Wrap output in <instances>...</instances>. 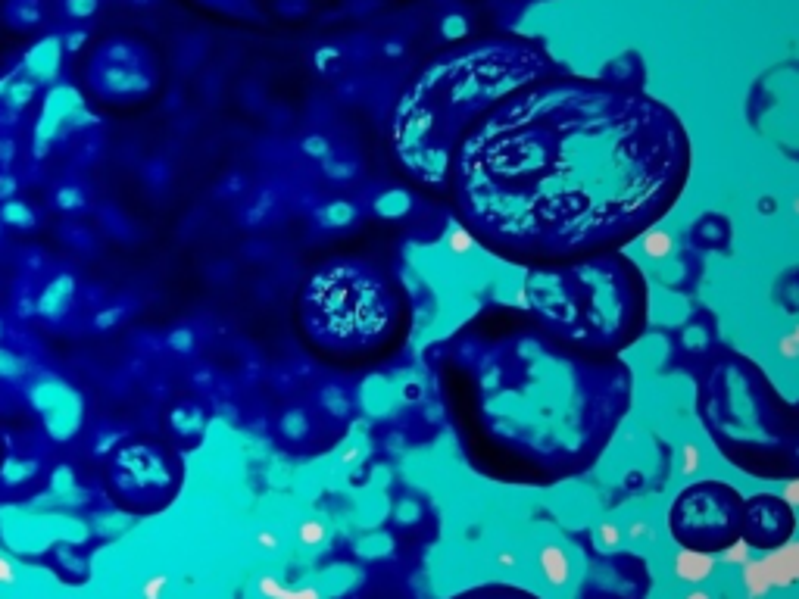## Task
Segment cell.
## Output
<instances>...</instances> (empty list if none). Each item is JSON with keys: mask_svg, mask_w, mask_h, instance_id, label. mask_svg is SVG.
<instances>
[{"mask_svg": "<svg viewBox=\"0 0 799 599\" xmlns=\"http://www.w3.org/2000/svg\"><path fill=\"white\" fill-rule=\"evenodd\" d=\"M690 163L687 128L662 100L556 72L462 135L444 203L481 250L547 269L631 247L678 206Z\"/></svg>", "mask_w": 799, "mask_h": 599, "instance_id": "6da1fadb", "label": "cell"}, {"mask_svg": "<svg viewBox=\"0 0 799 599\" xmlns=\"http://www.w3.org/2000/svg\"><path fill=\"white\" fill-rule=\"evenodd\" d=\"M425 362L462 459L512 487L587 475L634 403L625 356L578 350L512 303L472 312Z\"/></svg>", "mask_w": 799, "mask_h": 599, "instance_id": "7a4b0ae2", "label": "cell"}, {"mask_svg": "<svg viewBox=\"0 0 799 599\" xmlns=\"http://www.w3.org/2000/svg\"><path fill=\"white\" fill-rule=\"evenodd\" d=\"M547 50L531 41H481L428 66L400 97L391 119V150L412 188L444 200L447 166L462 135L525 82L556 75Z\"/></svg>", "mask_w": 799, "mask_h": 599, "instance_id": "3957f363", "label": "cell"}, {"mask_svg": "<svg viewBox=\"0 0 799 599\" xmlns=\"http://www.w3.org/2000/svg\"><path fill=\"white\" fill-rule=\"evenodd\" d=\"M697 419L718 456L759 481H799V397L787 400L768 372L721 347L697 369Z\"/></svg>", "mask_w": 799, "mask_h": 599, "instance_id": "277c9868", "label": "cell"}, {"mask_svg": "<svg viewBox=\"0 0 799 599\" xmlns=\"http://www.w3.org/2000/svg\"><path fill=\"white\" fill-rule=\"evenodd\" d=\"M522 306L562 341L600 356H625L650 322V284L625 250L528 269Z\"/></svg>", "mask_w": 799, "mask_h": 599, "instance_id": "5b68a950", "label": "cell"}, {"mask_svg": "<svg viewBox=\"0 0 799 599\" xmlns=\"http://www.w3.org/2000/svg\"><path fill=\"white\" fill-rule=\"evenodd\" d=\"M300 331L316 353L363 366L403 347L412 303L400 278L363 256L322 263L300 291Z\"/></svg>", "mask_w": 799, "mask_h": 599, "instance_id": "8992f818", "label": "cell"}, {"mask_svg": "<svg viewBox=\"0 0 799 599\" xmlns=\"http://www.w3.org/2000/svg\"><path fill=\"white\" fill-rule=\"evenodd\" d=\"M743 493L728 481H693L668 509V534L687 553L718 556L740 543Z\"/></svg>", "mask_w": 799, "mask_h": 599, "instance_id": "52a82bcc", "label": "cell"}, {"mask_svg": "<svg viewBox=\"0 0 799 599\" xmlns=\"http://www.w3.org/2000/svg\"><path fill=\"white\" fill-rule=\"evenodd\" d=\"M796 509L778 493H753L743 497L740 509V543L750 550H781L796 534Z\"/></svg>", "mask_w": 799, "mask_h": 599, "instance_id": "ba28073f", "label": "cell"}, {"mask_svg": "<svg viewBox=\"0 0 799 599\" xmlns=\"http://www.w3.org/2000/svg\"><path fill=\"white\" fill-rule=\"evenodd\" d=\"M116 484L128 497H144L150 490H163L172 484V468L157 447L147 444H128L116 450L113 459Z\"/></svg>", "mask_w": 799, "mask_h": 599, "instance_id": "9c48e42d", "label": "cell"}, {"mask_svg": "<svg viewBox=\"0 0 799 599\" xmlns=\"http://www.w3.org/2000/svg\"><path fill=\"white\" fill-rule=\"evenodd\" d=\"M44 434L54 440V444H69V440L82 431L85 425V397L79 387H72V394H66L57 406H50L44 415H38Z\"/></svg>", "mask_w": 799, "mask_h": 599, "instance_id": "30bf717a", "label": "cell"}, {"mask_svg": "<svg viewBox=\"0 0 799 599\" xmlns=\"http://www.w3.org/2000/svg\"><path fill=\"white\" fill-rule=\"evenodd\" d=\"M75 288H79V281H75L72 272H60V275L50 278L44 284V291L35 297L38 316L44 322H63L69 316L72 303H75Z\"/></svg>", "mask_w": 799, "mask_h": 599, "instance_id": "8fae6325", "label": "cell"}, {"mask_svg": "<svg viewBox=\"0 0 799 599\" xmlns=\"http://www.w3.org/2000/svg\"><path fill=\"white\" fill-rule=\"evenodd\" d=\"M450 599H544L534 590H525V587H515V584H478V587H469L462 590Z\"/></svg>", "mask_w": 799, "mask_h": 599, "instance_id": "7c38bea8", "label": "cell"}, {"mask_svg": "<svg viewBox=\"0 0 799 599\" xmlns=\"http://www.w3.org/2000/svg\"><path fill=\"white\" fill-rule=\"evenodd\" d=\"M38 459L35 456H7L4 465H0V484L4 487H19L29 484L38 475Z\"/></svg>", "mask_w": 799, "mask_h": 599, "instance_id": "4fadbf2b", "label": "cell"}, {"mask_svg": "<svg viewBox=\"0 0 799 599\" xmlns=\"http://www.w3.org/2000/svg\"><path fill=\"white\" fill-rule=\"evenodd\" d=\"M0 222H4L7 228H16V231H35L38 228V213L25 200L13 197V200L0 203Z\"/></svg>", "mask_w": 799, "mask_h": 599, "instance_id": "5bb4252c", "label": "cell"}, {"mask_svg": "<svg viewBox=\"0 0 799 599\" xmlns=\"http://www.w3.org/2000/svg\"><path fill=\"white\" fill-rule=\"evenodd\" d=\"M169 425L178 437H197L206 428V415L200 406L188 403V406H175L169 412Z\"/></svg>", "mask_w": 799, "mask_h": 599, "instance_id": "9a60e30c", "label": "cell"}, {"mask_svg": "<svg viewBox=\"0 0 799 599\" xmlns=\"http://www.w3.org/2000/svg\"><path fill=\"white\" fill-rule=\"evenodd\" d=\"M29 378H32L29 359L0 344V384H29Z\"/></svg>", "mask_w": 799, "mask_h": 599, "instance_id": "2e32d148", "label": "cell"}, {"mask_svg": "<svg viewBox=\"0 0 799 599\" xmlns=\"http://www.w3.org/2000/svg\"><path fill=\"white\" fill-rule=\"evenodd\" d=\"M50 493H54L57 500H66L72 503L69 497L79 493V478H75V468L72 465H57L54 475H50Z\"/></svg>", "mask_w": 799, "mask_h": 599, "instance_id": "e0dca14e", "label": "cell"}, {"mask_svg": "<svg viewBox=\"0 0 799 599\" xmlns=\"http://www.w3.org/2000/svg\"><path fill=\"white\" fill-rule=\"evenodd\" d=\"M54 206L63 213H82L88 206V194L79 185H63L54 191Z\"/></svg>", "mask_w": 799, "mask_h": 599, "instance_id": "ac0fdd59", "label": "cell"}, {"mask_svg": "<svg viewBox=\"0 0 799 599\" xmlns=\"http://www.w3.org/2000/svg\"><path fill=\"white\" fill-rule=\"evenodd\" d=\"M172 584H175L172 575H166V571H153V575H147V578L141 581L138 596H141V599H169Z\"/></svg>", "mask_w": 799, "mask_h": 599, "instance_id": "d6986e66", "label": "cell"}, {"mask_svg": "<svg viewBox=\"0 0 799 599\" xmlns=\"http://www.w3.org/2000/svg\"><path fill=\"white\" fill-rule=\"evenodd\" d=\"M128 525H132V518H128L125 512H100L94 518V531L103 537H119L128 531Z\"/></svg>", "mask_w": 799, "mask_h": 599, "instance_id": "ffe728a7", "label": "cell"}, {"mask_svg": "<svg viewBox=\"0 0 799 599\" xmlns=\"http://www.w3.org/2000/svg\"><path fill=\"white\" fill-rule=\"evenodd\" d=\"M166 347H169L172 353H178V356H191L194 347H197V334H194V328H188V325L172 328V331L166 334Z\"/></svg>", "mask_w": 799, "mask_h": 599, "instance_id": "44dd1931", "label": "cell"}, {"mask_svg": "<svg viewBox=\"0 0 799 599\" xmlns=\"http://www.w3.org/2000/svg\"><path fill=\"white\" fill-rule=\"evenodd\" d=\"M306 415L303 412H297V409H291V412H285L281 415V422H278V431L285 434L288 440H300L303 434H306Z\"/></svg>", "mask_w": 799, "mask_h": 599, "instance_id": "7402d4cb", "label": "cell"}, {"mask_svg": "<svg viewBox=\"0 0 799 599\" xmlns=\"http://www.w3.org/2000/svg\"><path fill=\"white\" fill-rule=\"evenodd\" d=\"M122 319H125V309H122V306L100 309L97 316H94V328H97V331H113Z\"/></svg>", "mask_w": 799, "mask_h": 599, "instance_id": "603a6c76", "label": "cell"}, {"mask_svg": "<svg viewBox=\"0 0 799 599\" xmlns=\"http://www.w3.org/2000/svg\"><path fill=\"white\" fill-rule=\"evenodd\" d=\"M19 581V568H16V562L0 550V587H13Z\"/></svg>", "mask_w": 799, "mask_h": 599, "instance_id": "cb8c5ba5", "label": "cell"}, {"mask_svg": "<svg viewBox=\"0 0 799 599\" xmlns=\"http://www.w3.org/2000/svg\"><path fill=\"white\" fill-rule=\"evenodd\" d=\"M19 194V178L13 172H0V203L13 200Z\"/></svg>", "mask_w": 799, "mask_h": 599, "instance_id": "d4e9b609", "label": "cell"}, {"mask_svg": "<svg viewBox=\"0 0 799 599\" xmlns=\"http://www.w3.org/2000/svg\"><path fill=\"white\" fill-rule=\"evenodd\" d=\"M94 7H97L94 0H72V4H69V10H72L75 16H88Z\"/></svg>", "mask_w": 799, "mask_h": 599, "instance_id": "484cf974", "label": "cell"}, {"mask_svg": "<svg viewBox=\"0 0 799 599\" xmlns=\"http://www.w3.org/2000/svg\"><path fill=\"white\" fill-rule=\"evenodd\" d=\"M256 543H260L263 550H269V546H275V537L272 534H256Z\"/></svg>", "mask_w": 799, "mask_h": 599, "instance_id": "4316f807", "label": "cell"}, {"mask_svg": "<svg viewBox=\"0 0 799 599\" xmlns=\"http://www.w3.org/2000/svg\"><path fill=\"white\" fill-rule=\"evenodd\" d=\"M4 337H7V325H4V319H0V344H4Z\"/></svg>", "mask_w": 799, "mask_h": 599, "instance_id": "83f0119b", "label": "cell"}, {"mask_svg": "<svg viewBox=\"0 0 799 599\" xmlns=\"http://www.w3.org/2000/svg\"><path fill=\"white\" fill-rule=\"evenodd\" d=\"M0 231H4V225H0Z\"/></svg>", "mask_w": 799, "mask_h": 599, "instance_id": "f1b7e54d", "label": "cell"}]
</instances>
